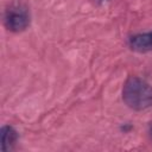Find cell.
I'll list each match as a JSON object with an SVG mask.
<instances>
[{
  "label": "cell",
  "mask_w": 152,
  "mask_h": 152,
  "mask_svg": "<svg viewBox=\"0 0 152 152\" xmlns=\"http://www.w3.org/2000/svg\"><path fill=\"white\" fill-rule=\"evenodd\" d=\"M122 100L133 110H145L152 106V86L140 77L131 76L124 84Z\"/></svg>",
  "instance_id": "6da1fadb"
},
{
  "label": "cell",
  "mask_w": 152,
  "mask_h": 152,
  "mask_svg": "<svg viewBox=\"0 0 152 152\" xmlns=\"http://www.w3.org/2000/svg\"><path fill=\"white\" fill-rule=\"evenodd\" d=\"M5 25L12 32H21L30 25V14L21 6L11 7L5 14Z\"/></svg>",
  "instance_id": "7a4b0ae2"
},
{
  "label": "cell",
  "mask_w": 152,
  "mask_h": 152,
  "mask_svg": "<svg viewBox=\"0 0 152 152\" xmlns=\"http://www.w3.org/2000/svg\"><path fill=\"white\" fill-rule=\"evenodd\" d=\"M132 50L138 52H146L152 50V32L134 34L129 38L128 42Z\"/></svg>",
  "instance_id": "3957f363"
},
{
  "label": "cell",
  "mask_w": 152,
  "mask_h": 152,
  "mask_svg": "<svg viewBox=\"0 0 152 152\" xmlns=\"http://www.w3.org/2000/svg\"><path fill=\"white\" fill-rule=\"evenodd\" d=\"M18 140V132L8 125L1 127V148L4 152H7L13 148Z\"/></svg>",
  "instance_id": "277c9868"
},
{
  "label": "cell",
  "mask_w": 152,
  "mask_h": 152,
  "mask_svg": "<svg viewBox=\"0 0 152 152\" xmlns=\"http://www.w3.org/2000/svg\"><path fill=\"white\" fill-rule=\"evenodd\" d=\"M150 134H151V138H152V122L150 124Z\"/></svg>",
  "instance_id": "5b68a950"
}]
</instances>
